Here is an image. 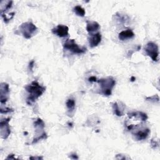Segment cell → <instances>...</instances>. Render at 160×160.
<instances>
[{
    "mask_svg": "<svg viewBox=\"0 0 160 160\" xmlns=\"http://www.w3.org/2000/svg\"><path fill=\"white\" fill-rule=\"evenodd\" d=\"M147 101H153V102H159V97L158 95H156V96H151V97H147L146 98Z\"/></svg>",
    "mask_w": 160,
    "mask_h": 160,
    "instance_id": "obj_19",
    "label": "cell"
},
{
    "mask_svg": "<svg viewBox=\"0 0 160 160\" xmlns=\"http://www.w3.org/2000/svg\"><path fill=\"white\" fill-rule=\"evenodd\" d=\"M73 11L75 13L76 15L81 17L85 16L86 13L84 8H83L80 6H76L74 8H73Z\"/></svg>",
    "mask_w": 160,
    "mask_h": 160,
    "instance_id": "obj_15",
    "label": "cell"
},
{
    "mask_svg": "<svg viewBox=\"0 0 160 160\" xmlns=\"http://www.w3.org/2000/svg\"><path fill=\"white\" fill-rule=\"evenodd\" d=\"M128 116L129 118H132V117H138L140 118V119L143 122H146L148 119V116L146 115V114L142 113V112H133V113H129Z\"/></svg>",
    "mask_w": 160,
    "mask_h": 160,
    "instance_id": "obj_13",
    "label": "cell"
},
{
    "mask_svg": "<svg viewBox=\"0 0 160 160\" xmlns=\"http://www.w3.org/2000/svg\"><path fill=\"white\" fill-rule=\"evenodd\" d=\"M135 80H136V78H135V76H131V81L132 82L135 81Z\"/></svg>",
    "mask_w": 160,
    "mask_h": 160,
    "instance_id": "obj_26",
    "label": "cell"
},
{
    "mask_svg": "<svg viewBox=\"0 0 160 160\" xmlns=\"http://www.w3.org/2000/svg\"><path fill=\"white\" fill-rule=\"evenodd\" d=\"M66 107L68 108L69 111H70V113H71L72 111L75 110L76 103H75V101L74 100V99H68L66 101Z\"/></svg>",
    "mask_w": 160,
    "mask_h": 160,
    "instance_id": "obj_16",
    "label": "cell"
},
{
    "mask_svg": "<svg viewBox=\"0 0 160 160\" xmlns=\"http://www.w3.org/2000/svg\"><path fill=\"white\" fill-rule=\"evenodd\" d=\"M25 89L29 94L27 99V103L28 105H31L45 92L46 88L41 86L38 81H34L31 84L26 86Z\"/></svg>",
    "mask_w": 160,
    "mask_h": 160,
    "instance_id": "obj_1",
    "label": "cell"
},
{
    "mask_svg": "<svg viewBox=\"0 0 160 160\" xmlns=\"http://www.w3.org/2000/svg\"><path fill=\"white\" fill-rule=\"evenodd\" d=\"M70 158L73 159H78V155L75 153H73L70 155Z\"/></svg>",
    "mask_w": 160,
    "mask_h": 160,
    "instance_id": "obj_22",
    "label": "cell"
},
{
    "mask_svg": "<svg viewBox=\"0 0 160 160\" xmlns=\"http://www.w3.org/2000/svg\"><path fill=\"white\" fill-rule=\"evenodd\" d=\"M29 159H42L43 158L42 157H30Z\"/></svg>",
    "mask_w": 160,
    "mask_h": 160,
    "instance_id": "obj_25",
    "label": "cell"
},
{
    "mask_svg": "<svg viewBox=\"0 0 160 160\" xmlns=\"http://www.w3.org/2000/svg\"><path fill=\"white\" fill-rule=\"evenodd\" d=\"M135 37V33H133L131 29H127L123 31L119 34V40L121 41H124L129 39H131Z\"/></svg>",
    "mask_w": 160,
    "mask_h": 160,
    "instance_id": "obj_10",
    "label": "cell"
},
{
    "mask_svg": "<svg viewBox=\"0 0 160 160\" xmlns=\"http://www.w3.org/2000/svg\"><path fill=\"white\" fill-rule=\"evenodd\" d=\"M100 27L98 23L96 21H88L86 26V30L89 33H92L94 31H96L99 29Z\"/></svg>",
    "mask_w": 160,
    "mask_h": 160,
    "instance_id": "obj_12",
    "label": "cell"
},
{
    "mask_svg": "<svg viewBox=\"0 0 160 160\" xmlns=\"http://www.w3.org/2000/svg\"><path fill=\"white\" fill-rule=\"evenodd\" d=\"M69 28L67 26L59 24L52 29V33L60 38L66 37L68 35Z\"/></svg>",
    "mask_w": 160,
    "mask_h": 160,
    "instance_id": "obj_8",
    "label": "cell"
},
{
    "mask_svg": "<svg viewBox=\"0 0 160 160\" xmlns=\"http://www.w3.org/2000/svg\"><path fill=\"white\" fill-rule=\"evenodd\" d=\"M150 133V129L146 128L145 129H143V130H140L135 133L134 135H135L136 139L138 141L140 140H143L146 139L148 136H149Z\"/></svg>",
    "mask_w": 160,
    "mask_h": 160,
    "instance_id": "obj_11",
    "label": "cell"
},
{
    "mask_svg": "<svg viewBox=\"0 0 160 160\" xmlns=\"http://www.w3.org/2000/svg\"><path fill=\"white\" fill-rule=\"evenodd\" d=\"M101 41V34L99 33H97L94 34H92L89 40V46L92 48L97 46Z\"/></svg>",
    "mask_w": 160,
    "mask_h": 160,
    "instance_id": "obj_9",
    "label": "cell"
},
{
    "mask_svg": "<svg viewBox=\"0 0 160 160\" xmlns=\"http://www.w3.org/2000/svg\"><path fill=\"white\" fill-rule=\"evenodd\" d=\"M14 154H10L9 156H8V157H7V159H15L16 158L14 157Z\"/></svg>",
    "mask_w": 160,
    "mask_h": 160,
    "instance_id": "obj_24",
    "label": "cell"
},
{
    "mask_svg": "<svg viewBox=\"0 0 160 160\" xmlns=\"http://www.w3.org/2000/svg\"><path fill=\"white\" fill-rule=\"evenodd\" d=\"M20 31L26 39H30L33 37L37 31V27L32 22H27L21 24Z\"/></svg>",
    "mask_w": 160,
    "mask_h": 160,
    "instance_id": "obj_3",
    "label": "cell"
},
{
    "mask_svg": "<svg viewBox=\"0 0 160 160\" xmlns=\"http://www.w3.org/2000/svg\"><path fill=\"white\" fill-rule=\"evenodd\" d=\"M151 145H152V147L153 148H155L156 147L158 146V143H157L155 141L152 140V141H151Z\"/></svg>",
    "mask_w": 160,
    "mask_h": 160,
    "instance_id": "obj_23",
    "label": "cell"
},
{
    "mask_svg": "<svg viewBox=\"0 0 160 160\" xmlns=\"http://www.w3.org/2000/svg\"><path fill=\"white\" fill-rule=\"evenodd\" d=\"M47 138H48V136L46 135V133L44 132L40 136H39L38 137H37L36 138H34V139L33 141V142H32V144L36 143L38 142L39 141H40L41 140H45V139H46Z\"/></svg>",
    "mask_w": 160,
    "mask_h": 160,
    "instance_id": "obj_18",
    "label": "cell"
},
{
    "mask_svg": "<svg viewBox=\"0 0 160 160\" xmlns=\"http://www.w3.org/2000/svg\"><path fill=\"white\" fill-rule=\"evenodd\" d=\"M10 118H8L1 120L0 122V127H1V136L3 139H7L10 135L11 129L9 126V122Z\"/></svg>",
    "mask_w": 160,
    "mask_h": 160,
    "instance_id": "obj_6",
    "label": "cell"
},
{
    "mask_svg": "<svg viewBox=\"0 0 160 160\" xmlns=\"http://www.w3.org/2000/svg\"><path fill=\"white\" fill-rule=\"evenodd\" d=\"M45 126V124L44 122H43V121L40 118H38L35 122H34V127L36 129V130H41V129H43Z\"/></svg>",
    "mask_w": 160,
    "mask_h": 160,
    "instance_id": "obj_14",
    "label": "cell"
},
{
    "mask_svg": "<svg viewBox=\"0 0 160 160\" xmlns=\"http://www.w3.org/2000/svg\"><path fill=\"white\" fill-rule=\"evenodd\" d=\"M34 61H33V60H32V61H30L29 63L28 68H29V71H32L33 70V68L34 67Z\"/></svg>",
    "mask_w": 160,
    "mask_h": 160,
    "instance_id": "obj_20",
    "label": "cell"
},
{
    "mask_svg": "<svg viewBox=\"0 0 160 160\" xmlns=\"http://www.w3.org/2000/svg\"><path fill=\"white\" fill-rule=\"evenodd\" d=\"M9 93V85L5 83H2L0 86V101L1 104L6 103L8 100Z\"/></svg>",
    "mask_w": 160,
    "mask_h": 160,
    "instance_id": "obj_7",
    "label": "cell"
},
{
    "mask_svg": "<svg viewBox=\"0 0 160 160\" xmlns=\"http://www.w3.org/2000/svg\"><path fill=\"white\" fill-rule=\"evenodd\" d=\"M113 109L114 111V113L118 116H122L123 115V110H121V108H119V105H118L117 103H115L113 105Z\"/></svg>",
    "mask_w": 160,
    "mask_h": 160,
    "instance_id": "obj_17",
    "label": "cell"
},
{
    "mask_svg": "<svg viewBox=\"0 0 160 160\" xmlns=\"http://www.w3.org/2000/svg\"><path fill=\"white\" fill-rule=\"evenodd\" d=\"M145 50L147 55L149 56L151 58L153 59L154 61H158V58L159 55V50L158 46L157 44L153 43L150 42L146 45L145 48Z\"/></svg>",
    "mask_w": 160,
    "mask_h": 160,
    "instance_id": "obj_5",
    "label": "cell"
},
{
    "mask_svg": "<svg viewBox=\"0 0 160 160\" xmlns=\"http://www.w3.org/2000/svg\"><path fill=\"white\" fill-rule=\"evenodd\" d=\"M63 46L66 50L70 51L74 54H83L86 51V48L80 47L76 44L75 41L74 40H71V39H68V40H67L63 45Z\"/></svg>",
    "mask_w": 160,
    "mask_h": 160,
    "instance_id": "obj_4",
    "label": "cell"
},
{
    "mask_svg": "<svg viewBox=\"0 0 160 160\" xmlns=\"http://www.w3.org/2000/svg\"><path fill=\"white\" fill-rule=\"evenodd\" d=\"M98 83L100 85L101 93L105 96H110L112 93V89L116 84L113 78L109 76L106 78H103L98 80Z\"/></svg>",
    "mask_w": 160,
    "mask_h": 160,
    "instance_id": "obj_2",
    "label": "cell"
},
{
    "mask_svg": "<svg viewBox=\"0 0 160 160\" xmlns=\"http://www.w3.org/2000/svg\"><path fill=\"white\" fill-rule=\"evenodd\" d=\"M88 81L89 82H91V83H92V82H96V81H98L96 78L95 77V76H91L90 78H89Z\"/></svg>",
    "mask_w": 160,
    "mask_h": 160,
    "instance_id": "obj_21",
    "label": "cell"
}]
</instances>
